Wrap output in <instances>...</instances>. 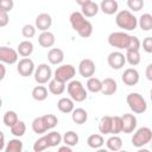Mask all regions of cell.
<instances>
[{
	"label": "cell",
	"instance_id": "6da1fadb",
	"mask_svg": "<svg viewBox=\"0 0 152 152\" xmlns=\"http://www.w3.org/2000/svg\"><path fill=\"white\" fill-rule=\"evenodd\" d=\"M70 24L74 31L78 33L82 38H88L93 33V25L89 20L86 19V17L81 12H72L70 14Z\"/></svg>",
	"mask_w": 152,
	"mask_h": 152
},
{
	"label": "cell",
	"instance_id": "7a4b0ae2",
	"mask_svg": "<svg viewBox=\"0 0 152 152\" xmlns=\"http://www.w3.org/2000/svg\"><path fill=\"white\" fill-rule=\"evenodd\" d=\"M115 23L118 27L126 30V31H133L138 26V19L137 17L128 10H122L116 13L115 15Z\"/></svg>",
	"mask_w": 152,
	"mask_h": 152
},
{
	"label": "cell",
	"instance_id": "3957f363",
	"mask_svg": "<svg viewBox=\"0 0 152 152\" xmlns=\"http://www.w3.org/2000/svg\"><path fill=\"white\" fill-rule=\"evenodd\" d=\"M66 90H68V94L70 96V99L75 102H83L88 94H87V90L86 88L83 87L82 82L78 81V80H71L69 82V84L66 86Z\"/></svg>",
	"mask_w": 152,
	"mask_h": 152
},
{
	"label": "cell",
	"instance_id": "277c9868",
	"mask_svg": "<svg viewBox=\"0 0 152 152\" xmlns=\"http://www.w3.org/2000/svg\"><path fill=\"white\" fill-rule=\"evenodd\" d=\"M129 109L135 114H142L147 110V102L139 93H129L126 97Z\"/></svg>",
	"mask_w": 152,
	"mask_h": 152
},
{
	"label": "cell",
	"instance_id": "5b68a950",
	"mask_svg": "<svg viewBox=\"0 0 152 152\" xmlns=\"http://www.w3.org/2000/svg\"><path fill=\"white\" fill-rule=\"evenodd\" d=\"M152 140V129L150 127H140L132 137V144L135 147H142Z\"/></svg>",
	"mask_w": 152,
	"mask_h": 152
},
{
	"label": "cell",
	"instance_id": "8992f818",
	"mask_svg": "<svg viewBox=\"0 0 152 152\" xmlns=\"http://www.w3.org/2000/svg\"><path fill=\"white\" fill-rule=\"evenodd\" d=\"M131 36L124 31H116L112 32L108 36V44L113 48H116L119 50H126Z\"/></svg>",
	"mask_w": 152,
	"mask_h": 152
},
{
	"label": "cell",
	"instance_id": "52a82bcc",
	"mask_svg": "<svg viewBox=\"0 0 152 152\" xmlns=\"http://www.w3.org/2000/svg\"><path fill=\"white\" fill-rule=\"evenodd\" d=\"M75 74H76V69H75L74 65H71V64H62V65L56 68V70L53 72V78L66 83V82H69V81H71L74 78Z\"/></svg>",
	"mask_w": 152,
	"mask_h": 152
},
{
	"label": "cell",
	"instance_id": "ba28073f",
	"mask_svg": "<svg viewBox=\"0 0 152 152\" xmlns=\"http://www.w3.org/2000/svg\"><path fill=\"white\" fill-rule=\"evenodd\" d=\"M33 75H34V81L38 84H45L51 80L52 70L46 63H42L34 69Z\"/></svg>",
	"mask_w": 152,
	"mask_h": 152
},
{
	"label": "cell",
	"instance_id": "9c48e42d",
	"mask_svg": "<svg viewBox=\"0 0 152 152\" xmlns=\"http://www.w3.org/2000/svg\"><path fill=\"white\" fill-rule=\"evenodd\" d=\"M34 63L31 58L28 57H23L21 59H19L18 64H17V71L20 76L23 77H28L34 72Z\"/></svg>",
	"mask_w": 152,
	"mask_h": 152
},
{
	"label": "cell",
	"instance_id": "30bf717a",
	"mask_svg": "<svg viewBox=\"0 0 152 152\" xmlns=\"http://www.w3.org/2000/svg\"><path fill=\"white\" fill-rule=\"evenodd\" d=\"M19 55L17 50L8 46H0V62L4 64H14L18 62Z\"/></svg>",
	"mask_w": 152,
	"mask_h": 152
},
{
	"label": "cell",
	"instance_id": "8fae6325",
	"mask_svg": "<svg viewBox=\"0 0 152 152\" xmlns=\"http://www.w3.org/2000/svg\"><path fill=\"white\" fill-rule=\"evenodd\" d=\"M107 62H108V65L114 69V70H120L125 63H126V58H125V55L120 51H113L108 55L107 57Z\"/></svg>",
	"mask_w": 152,
	"mask_h": 152
},
{
	"label": "cell",
	"instance_id": "7c38bea8",
	"mask_svg": "<svg viewBox=\"0 0 152 152\" xmlns=\"http://www.w3.org/2000/svg\"><path fill=\"white\" fill-rule=\"evenodd\" d=\"M95 70H96V66H95V63L89 59V58H84L78 64V72L82 77L84 78H89L91 76H94L95 74Z\"/></svg>",
	"mask_w": 152,
	"mask_h": 152
},
{
	"label": "cell",
	"instance_id": "4fadbf2b",
	"mask_svg": "<svg viewBox=\"0 0 152 152\" xmlns=\"http://www.w3.org/2000/svg\"><path fill=\"white\" fill-rule=\"evenodd\" d=\"M121 124H122V129L121 132L126 133V134H129V133H133L134 129L137 128V118L134 114H131V113H126L121 116Z\"/></svg>",
	"mask_w": 152,
	"mask_h": 152
},
{
	"label": "cell",
	"instance_id": "5bb4252c",
	"mask_svg": "<svg viewBox=\"0 0 152 152\" xmlns=\"http://www.w3.org/2000/svg\"><path fill=\"white\" fill-rule=\"evenodd\" d=\"M139 78H140L139 72H138V70L134 69V68H128V69H126V70L124 71L122 76H121L122 82H124L126 86H129V87L135 86V84L139 82Z\"/></svg>",
	"mask_w": 152,
	"mask_h": 152
},
{
	"label": "cell",
	"instance_id": "9a60e30c",
	"mask_svg": "<svg viewBox=\"0 0 152 152\" xmlns=\"http://www.w3.org/2000/svg\"><path fill=\"white\" fill-rule=\"evenodd\" d=\"M52 25V18L49 13H40L36 17V28L48 31Z\"/></svg>",
	"mask_w": 152,
	"mask_h": 152
},
{
	"label": "cell",
	"instance_id": "2e32d148",
	"mask_svg": "<svg viewBox=\"0 0 152 152\" xmlns=\"http://www.w3.org/2000/svg\"><path fill=\"white\" fill-rule=\"evenodd\" d=\"M48 61L52 65H58L64 61V52L58 48H51L48 52Z\"/></svg>",
	"mask_w": 152,
	"mask_h": 152
},
{
	"label": "cell",
	"instance_id": "e0dca14e",
	"mask_svg": "<svg viewBox=\"0 0 152 152\" xmlns=\"http://www.w3.org/2000/svg\"><path fill=\"white\" fill-rule=\"evenodd\" d=\"M55 42V34L50 31H42V33L38 36V43L42 48H51L53 46Z\"/></svg>",
	"mask_w": 152,
	"mask_h": 152
},
{
	"label": "cell",
	"instance_id": "ac0fdd59",
	"mask_svg": "<svg viewBox=\"0 0 152 152\" xmlns=\"http://www.w3.org/2000/svg\"><path fill=\"white\" fill-rule=\"evenodd\" d=\"M100 10L107 14V15H112L114 13L118 12L119 10V4L116 0H102L101 4H100Z\"/></svg>",
	"mask_w": 152,
	"mask_h": 152
},
{
	"label": "cell",
	"instance_id": "d6986e66",
	"mask_svg": "<svg viewBox=\"0 0 152 152\" xmlns=\"http://www.w3.org/2000/svg\"><path fill=\"white\" fill-rule=\"evenodd\" d=\"M102 82V88H101V93L103 95H113L116 90H118V83L114 78L107 77L104 78Z\"/></svg>",
	"mask_w": 152,
	"mask_h": 152
},
{
	"label": "cell",
	"instance_id": "ffe728a7",
	"mask_svg": "<svg viewBox=\"0 0 152 152\" xmlns=\"http://www.w3.org/2000/svg\"><path fill=\"white\" fill-rule=\"evenodd\" d=\"M81 13L86 17V18H91V17H95L99 11H100V7L96 2L94 1H89L87 4H84L83 6H81Z\"/></svg>",
	"mask_w": 152,
	"mask_h": 152
},
{
	"label": "cell",
	"instance_id": "44dd1931",
	"mask_svg": "<svg viewBox=\"0 0 152 152\" xmlns=\"http://www.w3.org/2000/svg\"><path fill=\"white\" fill-rule=\"evenodd\" d=\"M71 119L77 125H83L88 120V113L83 108H74L71 112Z\"/></svg>",
	"mask_w": 152,
	"mask_h": 152
},
{
	"label": "cell",
	"instance_id": "7402d4cb",
	"mask_svg": "<svg viewBox=\"0 0 152 152\" xmlns=\"http://www.w3.org/2000/svg\"><path fill=\"white\" fill-rule=\"evenodd\" d=\"M33 44L32 42L30 40H23L18 44V48H17V52L18 55H20L21 57H28L32 55L33 52Z\"/></svg>",
	"mask_w": 152,
	"mask_h": 152
},
{
	"label": "cell",
	"instance_id": "603a6c76",
	"mask_svg": "<svg viewBox=\"0 0 152 152\" xmlns=\"http://www.w3.org/2000/svg\"><path fill=\"white\" fill-rule=\"evenodd\" d=\"M57 108L59 112L62 113H71L72 109L75 108V104H74V101L70 99V97H61L57 102Z\"/></svg>",
	"mask_w": 152,
	"mask_h": 152
},
{
	"label": "cell",
	"instance_id": "cb8c5ba5",
	"mask_svg": "<svg viewBox=\"0 0 152 152\" xmlns=\"http://www.w3.org/2000/svg\"><path fill=\"white\" fill-rule=\"evenodd\" d=\"M103 144H104V139H103L102 134H91L87 139V145L94 150L101 148L103 146Z\"/></svg>",
	"mask_w": 152,
	"mask_h": 152
},
{
	"label": "cell",
	"instance_id": "d4e9b609",
	"mask_svg": "<svg viewBox=\"0 0 152 152\" xmlns=\"http://www.w3.org/2000/svg\"><path fill=\"white\" fill-rule=\"evenodd\" d=\"M65 90V83L58 80H50L49 81V91L53 95H61Z\"/></svg>",
	"mask_w": 152,
	"mask_h": 152
},
{
	"label": "cell",
	"instance_id": "484cf974",
	"mask_svg": "<svg viewBox=\"0 0 152 152\" xmlns=\"http://www.w3.org/2000/svg\"><path fill=\"white\" fill-rule=\"evenodd\" d=\"M99 131L101 134H110L112 133V116L104 115L100 119Z\"/></svg>",
	"mask_w": 152,
	"mask_h": 152
},
{
	"label": "cell",
	"instance_id": "4316f807",
	"mask_svg": "<svg viewBox=\"0 0 152 152\" xmlns=\"http://www.w3.org/2000/svg\"><path fill=\"white\" fill-rule=\"evenodd\" d=\"M106 145H107V148L110 150V151H119L121 150L122 147V140L120 137H118V134H113L112 137H109L106 141Z\"/></svg>",
	"mask_w": 152,
	"mask_h": 152
},
{
	"label": "cell",
	"instance_id": "83f0119b",
	"mask_svg": "<svg viewBox=\"0 0 152 152\" xmlns=\"http://www.w3.org/2000/svg\"><path fill=\"white\" fill-rule=\"evenodd\" d=\"M138 25L142 31H151L152 30V15L150 13H144L138 19Z\"/></svg>",
	"mask_w": 152,
	"mask_h": 152
},
{
	"label": "cell",
	"instance_id": "f1b7e54d",
	"mask_svg": "<svg viewBox=\"0 0 152 152\" xmlns=\"http://www.w3.org/2000/svg\"><path fill=\"white\" fill-rule=\"evenodd\" d=\"M126 62H128L129 65L135 66L140 63V52L139 50H126V55H125Z\"/></svg>",
	"mask_w": 152,
	"mask_h": 152
},
{
	"label": "cell",
	"instance_id": "f546056e",
	"mask_svg": "<svg viewBox=\"0 0 152 152\" xmlns=\"http://www.w3.org/2000/svg\"><path fill=\"white\" fill-rule=\"evenodd\" d=\"M78 140H80V138H78L77 133L74 132V131H68V132H65L64 135L62 137V141H63L65 145L71 146V147H72V146H76V145L78 144Z\"/></svg>",
	"mask_w": 152,
	"mask_h": 152
},
{
	"label": "cell",
	"instance_id": "4dcf8cb0",
	"mask_svg": "<svg viewBox=\"0 0 152 152\" xmlns=\"http://www.w3.org/2000/svg\"><path fill=\"white\" fill-rule=\"evenodd\" d=\"M102 88V82L97 77H89L87 81V89L90 93H100Z\"/></svg>",
	"mask_w": 152,
	"mask_h": 152
},
{
	"label": "cell",
	"instance_id": "1f68e13d",
	"mask_svg": "<svg viewBox=\"0 0 152 152\" xmlns=\"http://www.w3.org/2000/svg\"><path fill=\"white\" fill-rule=\"evenodd\" d=\"M32 97L36 101H44L48 97V89L44 86H36L32 89Z\"/></svg>",
	"mask_w": 152,
	"mask_h": 152
},
{
	"label": "cell",
	"instance_id": "d6a6232c",
	"mask_svg": "<svg viewBox=\"0 0 152 152\" xmlns=\"http://www.w3.org/2000/svg\"><path fill=\"white\" fill-rule=\"evenodd\" d=\"M10 128H11V133H12L14 137H18V138L23 137V135L25 134V132H26V125H25V122L21 121V120H18V121H17L13 126H11Z\"/></svg>",
	"mask_w": 152,
	"mask_h": 152
},
{
	"label": "cell",
	"instance_id": "836d02e7",
	"mask_svg": "<svg viewBox=\"0 0 152 152\" xmlns=\"http://www.w3.org/2000/svg\"><path fill=\"white\" fill-rule=\"evenodd\" d=\"M45 137L48 139L49 147H56L62 142V135H61V133H58L56 131H52V132L45 134Z\"/></svg>",
	"mask_w": 152,
	"mask_h": 152
},
{
	"label": "cell",
	"instance_id": "e575fe53",
	"mask_svg": "<svg viewBox=\"0 0 152 152\" xmlns=\"http://www.w3.org/2000/svg\"><path fill=\"white\" fill-rule=\"evenodd\" d=\"M31 126H32V131L34 133H37V134H43V133H45L48 131V128H46L42 116H37L36 119H33Z\"/></svg>",
	"mask_w": 152,
	"mask_h": 152
},
{
	"label": "cell",
	"instance_id": "d590c367",
	"mask_svg": "<svg viewBox=\"0 0 152 152\" xmlns=\"http://www.w3.org/2000/svg\"><path fill=\"white\" fill-rule=\"evenodd\" d=\"M6 152H21L23 151V141L19 139H11L6 146H5Z\"/></svg>",
	"mask_w": 152,
	"mask_h": 152
},
{
	"label": "cell",
	"instance_id": "8d00e7d4",
	"mask_svg": "<svg viewBox=\"0 0 152 152\" xmlns=\"http://www.w3.org/2000/svg\"><path fill=\"white\" fill-rule=\"evenodd\" d=\"M18 120H19V119H18V114H17L14 110H7V112L4 114V118H2L4 125L7 126V127L13 126Z\"/></svg>",
	"mask_w": 152,
	"mask_h": 152
},
{
	"label": "cell",
	"instance_id": "74e56055",
	"mask_svg": "<svg viewBox=\"0 0 152 152\" xmlns=\"http://www.w3.org/2000/svg\"><path fill=\"white\" fill-rule=\"evenodd\" d=\"M42 119H43V121H44V124H45V126H46L48 129H52V128L56 127L57 124H58V119H57V116L53 115V114H45V115H42Z\"/></svg>",
	"mask_w": 152,
	"mask_h": 152
},
{
	"label": "cell",
	"instance_id": "f35d334b",
	"mask_svg": "<svg viewBox=\"0 0 152 152\" xmlns=\"http://www.w3.org/2000/svg\"><path fill=\"white\" fill-rule=\"evenodd\" d=\"M46 148H49V144H48V139L45 135L37 139L36 142L33 144V151L34 152H40V151H44Z\"/></svg>",
	"mask_w": 152,
	"mask_h": 152
},
{
	"label": "cell",
	"instance_id": "ab89813d",
	"mask_svg": "<svg viewBox=\"0 0 152 152\" xmlns=\"http://www.w3.org/2000/svg\"><path fill=\"white\" fill-rule=\"evenodd\" d=\"M122 124H121V116H112V133L110 134H119L121 133Z\"/></svg>",
	"mask_w": 152,
	"mask_h": 152
},
{
	"label": "cell",
	"instance_id": "60d3db41",
	"mask_svg": "<svg viewBox=\"0 0 152 152\" xmlns=\"http://www.w3.org/2000/svg\"><path fill=\"white\" fill-rule=\"evenodd\" d=\"M21 34L25 38H32V37H34V34H36V26H33L31 24L24 25L23 28H21Z\"/></svg>",
	"mask_w": 152,
	"mask_h": 152
},
{
	"label": "cell",
	"instance_id": "b9f144b4",
	"mask_svg": "<svg viewBox=\"0 0 152 152\" xmlns=\"http://www.w3.org/2000/svg\"><path fill=\"white\" fill-rule=\"evenodd\" d=\"M127 6L133 12H139L144 7V0H127Z\"/></svg>",
	"mask_w": 152,
	"mask_h": 152
},
{
	"label": "cell",
	"instance_id": "7bdbcfd3",
	"mask_svg": "<svg viewBox=\"0 0 152 152\" xmlns=\"http://www.w3.org/2000/svg\"><path fill=\"white\" fill-rule=\"evenodd\" d=\"M140 45H141V43H140L139 38L135 37V36H131L126 50H139L140 49Z\"/></svg>",
	"mask_w": 152,
	"mask_h": 152
},
{
	"label": "cell",
	"instance_id": "ee69618b",
	"mask_svg": "<svg viewBox=\"0 0 152 152\" xmlns=\"http://www.w3.org/2000/svg\"><path fill=\"white\" fill-rule=\"evenodd\" d=\"M13 6H14L13 0H0V11L8 13L13 10Z\"/></svg>",
	"mask_w": 152,
	"mask_h": 152
},
{
	"label": "cell",
	"instance_id": "f6af8a7d",
	"mask_svg": "<svg viewBox=\"0 0 152 152\" xmlns=\"http://www.w3.org/2000/svg\"><path fill=\"white\" fill-rule=\"evenodd\" d=\"M142 49L147 53H151L152 52V37H146L142 40Z\"/></svg>",
	"mask_w": 152,
	"mask_h": 152
},
{
	"label": "cell",
	"instance_id": "bcb514c9",
	"mask_svg": "<svg viewBox=\"0 0 152 152\" xmlns=\"http://www.w3.org/2000/svg\"><path fill=\"white\" fill-rule=\"evenodd\" d=\"M10 23V17L7 12L0 11V27H5Z\"/></svg>",
	"mask_w": 152,
	"mask_h": 152
},
{
	"label": "cell",
	"instance_id": "7dc6e473",
	"mask_svg": "<svg viewBox=\"0 0 152 152\" xmlns=\"http://www.w3.org/2000/svg\"><path fill=\"white\" fill-rule=\"evenodd\" d=\"M146 77L148 81H152V64H148L146 68Z\"/></svg>",
	"mask_w": 152,
	"mask_h": 152
},
{
	"label": "cell",
	"instance_id": "c3c4849f",
	"mask_svg": "<svg viewBox=\"0 0 152 152\" xmlns=\"http://www.w3.org/2000/svg\"><path fill=\"white\" fill-rule=\"evenodd\" d=\"M5 75H6V68H5L4 63L0 62V81H2L5 78Z\"/></svg>",
	"mask_w": 152,
	"mask_h": 152
},
{
	"label": "cell",
	"instance_id": "681fc988",
	"mask_svg": "<svg viewBox=\"0 0 152 152\" xmlns=\"http://www.w3.org/2000/svg\"><path fill=\"white\" fill-rule=\"evenodd\" d=\"M5 134L2 133V131H0V151L5 150Z\"/></svg>",
	"mask_w": 152,
	"mask_h": 152
},
{
	"label": "cell",
	"instance_id": "f907efd6",
	"mask_svg": "<svg viewBox=\"0 0 152 152\" xmlns=\"http://www.w3.org/2000/svg\"><path fill=\"white\" fill-rule=\"evenodd\" d=\"M58 152H71V146H68V145L61 146L58 147Z\"/></svg>",
	"mask_w": 152,
	"mask_h": 152
},
{
	"label": "cell",
	"instance_id": "816d5d0a",
	"mask_svg": "<svg viewBox=\"0 0 152 152\" xmlns=\"http://www.w3.org/2000/svg\"><path fill=\"white\" fill-rule=\"evenodd\" d=\"M75 1H76V4H77V5L83 6L84 4H87V2H89V1H91V0H75Z\"/></svg>",
	"mask_w": 152,
	"mask_h": 152
},
{
	"label": "cell",
	"instance_id": "f5cc1de1",
	"mask_svg": "<svg viewBox=\"0 0 152 152\" xmlns=\"http://www.w3.org/2000/svg\"><path fill=\"white\" fill-rule=\"evenodd\" d=\"M2 107V100H1V97H0V108Z\"/></svg>",
	"mask_w": 152,
	"mask_h": 152
}]
</instances>
